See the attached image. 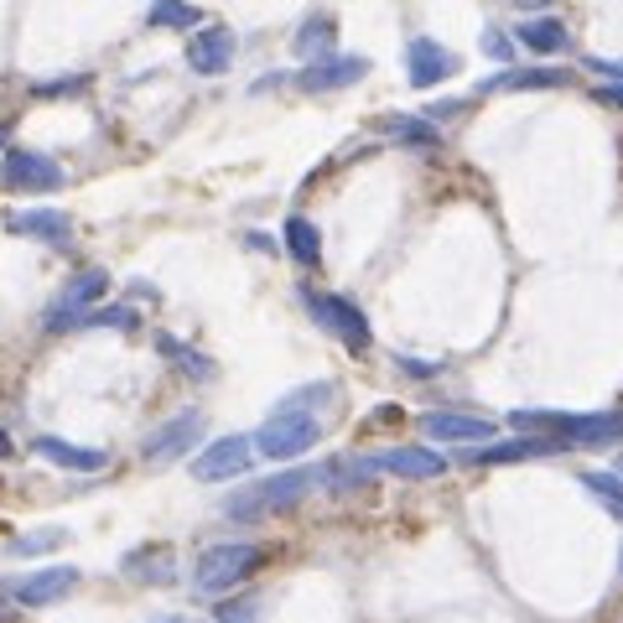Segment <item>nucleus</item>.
<instances>
[{"instance_id":"nucleus-33","label":"nucleus","mask_w":623,"mask_h":623,"mask_svg":"<svg viewBox=\"0 0 623 623\" xmlns=\"http://www.w3.org/2000/svg\"><path fill=\"white\" fill-rule=\"evenodd\" d=\"M484 53H488V58H499V63H505L509 53H514V37H505L499 26H488V32H484Z\"/></svg>"},{"instance_id":"nucleus-42","label":"nucleus","mask_w":623,"mask_h":623,"mask_svg":"<svg viewBox=\"0 0 623 623\" xmlns=\"http://www.w3.org/2000/svg\"><path fill=\"white\" fill-rule=\"evenodd\" d=\"M619 571H623V551H619Z\"/></svg>"},{"instance_id":"nucleus-22","label":"nucleus","mask_w":623,"mask_h":623,"mask_svg":"<svg viewBox=\"0 0 623 623\" xmlns=\"http://www.w3.org/2000/svg\"><path fill=\"white\" fill-rule=\"evenodd\" d=\"M156 349H161V359H172V364L188 374L193 385H208V380H214V359H208V353H197V349H188V343L172 338V332H161V338H156Z\"/></svg>"},{"instance_id":"nucleus-39","label":"nucleus","mask_w":623,"mask_h":623,"mask_svg":"<svg viewBox=\"0 0 623 623\" xmlns=\"http://www.w3.org/2000/svg\"><path fill=\"white\" fill-rule=\"evenodd\" d=\"M5 452H11V437H5V431H0V457H5Z\"/></svg>"},{"instance_id":"nucleus-11","label":"nucleus","mask_w":623,"mask_h":623,"mask_svg":"<svg viewBox=\"0 0 623 623\" xmlns=\"http://www.w3.org/2000/svg\"><path fill=\"white\" fill-rule=\"evenodd\" d=\"M457 73V58H452L448 47L437 37H410L406 47V78H410V89H437L442 78Z\"/></svg>"},{"instance_id":"nucleus-8","label":"nucleus","mask_w":623,"mask_h":623,"mask_svg":"<svg viewBox=\"0 0 623 623\" xmlns=\"http://www.w3.org/2000/svg\"><path fill=\"white\" fill-rule=\"evenodd\" d=\"M78 582H83L78 566H42V571H26L16 582H5V592H11L21 608H53V603H63V598H73Z\"/></svg>"},{"instance_id":"nucleus-30","label":"nucleus","mask_w":623,"mask_h":623,"mask_svg":"<svg viewBox=\"0 0 623 623\" xmlns=\"http://www.w3.org/2000/svg\"><path fill=\"white\" fill-rule=\"evenodd\" d=\"M140 317H136V307H94L78 328H120V332H131Z\"/></svg>"},{"instance_id":"nucleus-6","label":"nucleus","mask_w":623,"mask_h":623,"mask_svg":"<svg viewBox=\"0 0 623 623\" xmlns=\"http://www.w3.org/2000/svg\"><path fill=\"white\" fill-rule=\"evenodd\" d=\"M203 410H177V416H167L161 427L140 442V457L151 467H161V463H177V457H188L193 448H203Z\"/></svg>"},{"instance_id":"nucleus-41","label":"nucleus","mask_w":623,"mask_h":623,"mask_svg":"<svg viewBox=\"0 0 623 623\" xmlns=\"http://www.w3.org/2000/svg\"><path fill=\"white\" fill-rule=\"evenodd\" d=\"M613 473H619V478H623V457H619V467H613Z\"/></svg>"},{"instance_id":"nucleus-13","label":"nucleus","mask_w":623,"mask_h":623,"mask_svg":"<svg viewBox=\"0 0 623 623\" xmlns=\"http://www.w3.org/2000/svg\"><path fill=\"white\" fill-rule=\"evenodd\" d=\"M229 63H234V32L229 26H203V32H193V42H188V68H193L197 78L229 73Z\"/></svg>"},{"instance_id":"nucleus-1","label":"nucleus","mask_w":623,"mask_h":623,"mask_svg":"<svg viewBox=\"0 0 623 623\" xmlns=\"http://www.w3.org/2000/svg\"><path fill=\"white\" fill-rule=\"evenodd\" d=\"M317 484H322V467H286V473H275V478H260V484L229 494V499H224V514H229V520H265V514H281V509L302 505Z\"/></svg>"},{"instance_id":"nucleus-24","label":"nucleus","mask_w":623,"mask_h":623,"mask_svg":"<svg viewBox=\"0 0 623 623\" xmlns=\"http://www.w3.org/2000/svg\"><path fill=\"white\" fill-rule=\"evenodd\" d=\"M286 254H292L296 265H307V271H317L322 265V239H317V224L312 218H286Z\"/></svg>"},{"instance_id":"nucleus-15","label":"nucleus","mask_w":623,"mask_h":623,"mask_svg":"<svg viewBox=\"0 0 623 623\" xmlns=\"http://www.w3.org/2000/svg\"><path fill=\"white\" fill-rule=\"evenodd\" d=\"M421 431H427L431 442H488L494 421L467 416V410H431V416H421Z\"/></svg>"},{"instance_id":"nucleus-40","label":"nucleus","mask_w":623,"mask_h":623,"mask_svg":"<svg viewBox=\"0 0 623 623\" xmlns=\"http://www.w3.org/2000/svg\"><path fill=\"white\" fill-rule=\"evenodd\" d=\"M0 156H5V131H0Z\"/></svg>"},{"instance_id":"nucleus-36","label":"nucleus","mask_w":623,"mask_h":623,"mask_svg":"<svg viewBox=\"0 0 623 623\" xmlns=\"http://www.w3.org/2000/svg\"><path fill=\"white\" fill-rule=\"evenodd\" d=\"M598 99H603V104H613V110H623V83H603V89H598Z\"/></svg>"},{"instance_id":"nucleus-34","label":"nucleus","mask_w":623,"mask_h":623,"mask_svg":"<svg viewBox=\"0 0 623 623\" xmlns=\"http://www.w3.org/2000/svg\"><path fill=\"white\" fill-rule=\"evenodd\" d=\"M400 370L416 374V380H431V374H437V364H431V359H406V353H400Z\"/></svg>"},{"instance_id":"nucleus-18","label":"nucleus","mask_w":623,"mask_h":623,"mask_svg":"<svg viewBox=\"0 0 623 623\" xmlns=\"http://www.w3.org/2000/svg\"><path fill=\"white\" fill-rule=\"evenodd\" d=\"M332 42H338V21H332L328 11H312V16L296 26L292 53L302 63H317V58H332Z\"/></svg>"},{"instance_id":"nucleus-10","label":"nucleus","mask_w":623,"mask_h":623,"mask_svg":"<svg viewBox=\"0 0 623 623\" xmlns=\"http://www.w3.org/2000/svg\"><path fill=\"white\" fill-rule=\"evenodd\" d=\"M5 229L21 239H37L47 250H73V218L63 208H16V214H5Z\"/></svg>"},{"instance_id":"nucleus-32","label":"nucleus","mask_w":623,"mask_h":623,"mask_svg":"<svg viewBox=\"0 0 623 623\" xmlns=\"http://www.w3.org/2000/svg\"><path fill=\"white\" fill-rule=\"evenodd\" d=\"M83 83H89V73H73V78H42V83H32V94L58 99V94H78Z\"/></svg>"},{"instance_id":"nucleus-3","label":"nucleus","mask_w":623,"mask_h":623,"mask_svg":"<svg viewBox=\"0 0 623 623\" xmlns=\"http://www.w3.org/2000/svg\"><path fill=\"white\" fill-rule=\"evenodd\" d=\"M104 292H110V271H99V265L78 271L73 281H63V292L47 302V312H42V328H47V332L78 328V322H83V317L104 302Z\"/></svg>"},{"instance_id":"nucleus-5","label":"nucleus","mask_w":623,"mask_h":623,"mask_svg":"<svg viewBox=\"0 0 623 623\" xmlns=\"http://www.w3.org/2000/svg\"><path fill=\"white\" fill-rule=\"evenodd\" d=\"M0 182L11 193H58L68 172H63L53 156L32 151V146H5V161H0Z\"/></svg>"},{"instance_id":"nucleus-12","label":"nucleus","mask_w":623,"mask_h":623,"mask_svg":"<svg viewBox=\"0 0 623 623\" xmlns=\"http://www.w3.org/2000/svg\"><path fill=\"white\" fill-rule=\"evenodd\" d=\"M370 473H395V478H442L448 473V457L431 448H389L380 457H364Z\"/></svg>"},{"instance_id":"nucleus-38","label":"nucleus","mask_w":623,"mask_h":623,"mask_svg":"<svg viewBox=\"0 0 623 623\" xmlns=\"http://www.w3.org/2000/svg\"><path fill=\"white\" fill-rule=\"evenodd\" d=\"M520 5H525V11H541V5H551V0H520Z\"/></svg>"},{"instance_id":"nucleus-26","label":"nucleus","mask_w":623,"mask_h":623,"mask_svg":"<svg viewBox=\"0 0 623 623\" xmlns=\"http://www.w3.org/2000/svg\"><path fill=\"white\" fill-rule=\"evenodd\" d=\"M582 488L598 499V505L613 514V520H623V478L619 473H603V467H587L582 473Z\"/></svg>"},{"instance_id":"nucleus-29","label":"nucleus","mask_w":623,"mask_h":623,"mask_svg":"<svg viewBox=\"0 0 623 623\" xmlns=\"http://www.w3.org/2000/svg\"><path fill=\"white\" fill-rule=\"evenodd\" d=\"M389 136H395V140H410V146H442V136H437V125H431V120L395 115V120H389Z\"/></svg>"},{"instance_id":"nucleus-7","label":"nucleus","mask_w":623,"mask_h":623,"mask_svg":"<svg viewBox=\"0 0 623 623\" xmlns=\"http://www.w3.org/2000/svg\"><path fill=\"white\" fill-rule=\"evenodd\" d=\"M307 312L317 328H328L332 338H343L353 353L370 349V322H364V312L353 307L349 296H332V292H307Z\"/></svg>"},{"instance_id":"nucleus-20","label":"nucleus","mask_w":623,"mask_h":623,"mask_svg":"<svg viewBox=\"0 0 623 623\" xmlns=\"http://www.w3.org/2000/svg\"><path fill=\"white\" fill-rule=\"evenodd\" d=\"M551 452H566L562 437H520V442L478 448V452H473V463H520V457H551Z\"/></svg>"},{"instance_id":"nucleus-16","label":"nucleus","mask_w":623,"mask_h":623,"mask_svg":"<svg viewBox=\"0 0 623 623\" xmlns=\"http://www.w3.org/2000/svg\"><path fill=\"white\" fill-rule=\"evenodd\" d=\"M32 452H37L42 463L68 467V473H99V467H110V452L78 448V442H63V437H37V442H32Z\"/></svg>"},{"instance_id":"nucleus-21","label":"nucleus","mask_w":623,"mask_h":623,"mask_svg":"<svg viewBox=\"0 0 623 623\" xmlns=\"http://www.w3.org/2000/svg\"><path fill=\"white\" fill-rule=\"evenodd\" d=\"M514 42L530 47V53H562L571 37H566V26L556 16H525L520 26H514Z\"/></svg>"},{"instance_id":"nucleus-17","label":"nucleus","mask_w":623,"mask_h":623,"mask_svg":"<svg viewBox=\"0 0 623 623\" xmlns=\"http://www.w3.org/2000/svg\"><path fill=\"white\" fill-rule=\"evenodd\" d=\"M619 437H623L619 410H608V416H566L562 448H603V442H619Z\"/></svg>"},{"instance_id":"nucleus-25","label":"nucleus","mask_w":623,"mask_h":623,"mask_svg":"<svg viewBox=\"0 0 623 623\" xmlns=\"http://www.w3.org/2000/svg\"><path fill=\"white\" fill-rule=\"evenodd\" d=\"M146 26H167V32H193V26H203V11L197 5H188V0H151V11H146Z\"/></svg>"},{"instance_id":"nucleus-37","label":"nucleus","mask_w":623,"mask_h":623,"mask_svg":"<svg viewBox=\"0 0 623 623\" xmlns=\"http://www.w3.org/2000/svg\"><path fill=\"white\" fill-rule=\"evenodd\" d=\"M457 110H463V104H457V99H448V104H431L427 115H431V120H452V115H457Z\"/></svg>"},{"instance_id":"nucleus-31","label":"nucleus","mask_w":623,"mask_h":623,"mask_svg":"<svg viewBox=\"0 0 623 623\" xmlns=\"http://www.w3.org/2000/svg\"><path fill=\"white\" fill-rule=\"evenodd\" d=\"M260 619V603L254 598H229V603H218V623H254Z\"/></svg>"},{"instance_id":"nucleus-27","label":"nucleus","mask_w":623,"mask_h":623,"mask_svg":"<svg viewBox=\"0 0 623 623\" xmlns=\"http://www.w3.org/2000/svg\"><path fill=\"white\" fill-rule=\"evenodd\" d=\"M338 400V385H328V380H317V385H302V389H292L286 400L275 410H296V416H317L322 406H332Z\"/></svg>"},{"instance_id":"nucleus-19","label":"nucleus","mask_w":623,"mask_h":623,"mask_svg":"<svg viewBox=\"0 0 623 623\" xmlns=\"http://www.w3.org/2000/svg\"><path fill=\"white\" fill-rule=\"evenodd\" d=\"M566 73L562 68H505V73L484 78V94H514V89H562Z\"/></svg>"},{"instance_id":"nucleus-2","label":"nucleus","mask_w":623,"mask_h":623,"mask_svg":"<svg viewBox=\"0 0 623 623\" xmlns=\"http://www.w3.org/2000/svg\"><path fill=\"white\" fill-rule=\"evenodd\" d=\"M265 562L260 556V545L250 541H224V545H208L203 556H197V571H193V587L203 598H224L229 587H239L250 577L254 566Z\"/></svg>"},{"instance_id":"nucleus-14","label":"nucleus","mask_w":623,"mask_h":623,"mask_svg":"<svg viewBox=\"0 0 623 623\" xmlns=\"http://www.w3.org/2000/svg\"><path fill=\"white\" fill-rule=\"evenodd\" d=\"M364 73H370V63H364V58H317V63H307V68L296 73V89H302V94L353 89V83H359Z\"/></svg>"},{"instance_id":"nucleus-43","label":"nucleus","mask_w":623,"mask_h":623,"mask_svg":"<svg viewBox=\"0 0 623 623\" xmlns=\"http://www.w3.org/2000/svg\"><path fill=\"white\" fill-rule=\"evenodd\" d=\"M167 623H188V619H167Z\"/></svg>"},{"instance_id":"nucleus-28","label":"nucleus","mask_w":623,"mask_h":623,"mask_svg":"<svg viewBox=\"0 0 623 623\" xmlns=\"http://www.w3.org/2000/svg\"><path fill=\"white\" fill-rule=\"evenodd\" d=\"M58 545H68V530H32V535H16L11 541V556H42V551H58Z\"/></svg>"},{"instance_id":"nucleus-4","label":"nucleus","mask_w":623,"mask_h":623,"mask_svg":"<svg viewBox=\"0 0 623 623\" xmlns=\"http://www.w3.org/2000/svg\"><path fill=\"white\" fill-rule=\"evenodd\" d=\"M260 457H275V463H292L302 452H312L322 442V421L317 416H296V410H271V421L250 437Z\"/></svg>"},{"instance_id":"nucleus-9","label":"nucleus","mask_w":623,"mask_h":623,"mask_svg":"<svg viewBox=\"0 0 623 623\" xmlns=\"http://www.w3.org/2000/svg\"><path fill=\"white\" fill-rule=\"evenodd\" d=\"M250 463H254L250 437H218L193 457V478L197 484H229L239 473H250Z\"/></svg>"},{"instance_id":"nucleus-23","label":"nucleus","mask_w":623,"mask_h":623,"mask_svg":"<svg viewBox=\"0 0 623 623\" xmlns=\"http://www.w3.org/2000/svg\"><path fill=\"white\" fill-rule=\"evenodd\" d=\"M125 577H140V582H172L177 577V562L167 545H140L125 556Z\"/></svg>"},{"instance_id":"nucleus-35","label":"nucleus","mask_w":623,"mask_h":623,"mask_svg":"<svg viewBox=\"0 0 623 623\" xmlns=\"http://www.w3.org/2000/svg\"><path fill=\"white\" fill-rule=\"evenodd\" d=\"M587 68H592V73H608L613 83H623V63H613V58H587Z\"/></svg>"}]
</instances>
